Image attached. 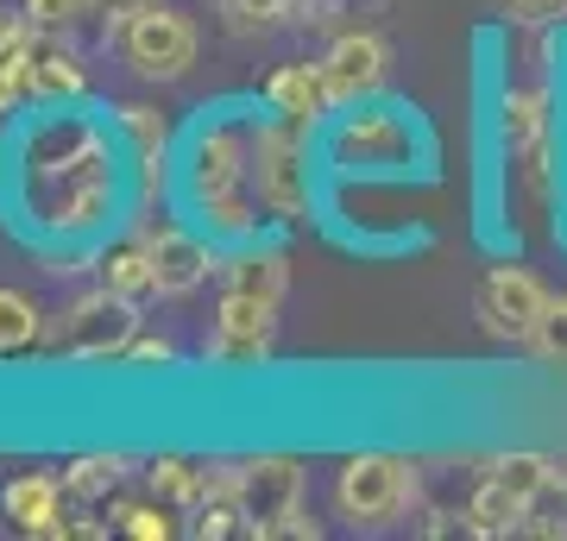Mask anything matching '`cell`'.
<instances>
[{"mask_svg": "<svg viewBox=\"0 0 567 541\" xmlns=\"http://www.w3.org/2000/svg\"><path fill=\"white\" fill-rule=\"evenodd\" d=\"M316 133L284 114H252V196H259L265 221L303 227L316 215Z\"/></svg>", "mask_w": 567, "mask_h": 541, "instance_id": "cell-4", "label": "cell"}, {"mask_svg": "<svg viewBox=\"0 0 567 541\" xmlns=\"http://www.w3.org/2000/svg\"><path fill=\"white\" fill-rule=\"evenodd\" d=\"M32 44H39V32L0 58V121H13V114H25V107L39 101L32 95Z\"/></svg>", "mask_w": 567, "mask_h": 541, "instance_id": "cell-25", "label": "cell"}, {"mask_svg": "<svg viewBox=\"0 0 567 541\" xmlns=\"http://www.w3.org/2000/svg\"><path fill=\"white\" fill-rule=\"evenodd\" d=\"M278 346V302L246 296V290H221L215 302V327L203 341V360L215 372H259Z\"/></svg>", "mask_w": 567, "mask_h": 541, "instance_id": "cell-10", "label": "cell"}, {"mask_svg": "<svg viewBox=\"0 0 567 541\" xmlns=\"http://www.w3.org/2000/svg\"><path fill=\"white\" fill-rule=\"evenodd\" d=\"M505 13L517 25H536V32H543V25H561L567 20V0H505Z\"/></svg>", "mask_w": 567, "mask_h": 541, "instance_id": "cell-31", "label": "cell"}, {"mask_svg": "<svg viewBox=\"0 0 567 541\" xmlns=\"http://www.w3.org/2000/svg\"><path fill=\"white\" fill-rule=\"evenodd\" d=\"M32 346H44V309L25 290L0 283V360H20Z\"/></svg>", "mask_w": 567, "mask_h": 541, "instance_id": "cell-20", "label": "cell"}, {"mask_svg": "<svg viewBox=\"0 0 567 541\" xmlns=\"http://www.w3.org/2000/svg\"><path fill=\"white\" fill-rule=\"evenodd\" d=\"M107 39H114V51L126 58V70L140 82H183L196 70V58H203L196 20L177 13V7H164V0L145 7V13H133V20H121Z\"/></svg>", "mask_w": 567, "mask_h": 541, "instance_id": "cell-9", "label": "cell"}, {"mask_svg": "<svg viewBox=\"0 0 567 541\" xmlns=\"http://www.w3.org/2000/svg\"><path fill=\"white\" fill-rule=\"evenodd\" d=\"M416 498H423V479H416L410 454L360 447L334 466V517L347 529H391L416 510Z\"/></svg>", "mask_w": 567, "mask_h": 541, "instance_id": "cell-6", "label": "cell"}, {"mask_svg": "<svg viewBox=\"0 0 567 541\" xmlns=\"http://www.w3.org/2000/svg\"><path fill=\"white\" fill-rule=\"evenodd\" d=\"M322 76L334 89V101H365V95H385V76H391V44L365 25H347L334 32V44L322 51Z\"/></svg>", "mask_w": 567, "mask_h": 541, "instance_id": "cell-14", "label": "cell"}, {"mask_svg": "<svg viewBox=\"0 0 567 541\" xmlns=\"http://www.w3.org/2000/svg\"><path fill=\"white\" fill-rule=\"evenodd\" d=\"M524 517H529V503L511 485H498L492 472H480V485H473V498L461 510V535H480V541L524 535Z\"/></svg>", "mask_w": 567, "mask_h": 541, "instance_id": "cell-18", "label": "cell"}, {"mask_svg": "<svg viewBox=\"0 0 567 541\" xmlns=\"http://www.w3.org/2000/svg\"><path fill=\"white\" fill-rule=\"evenodd\" d=\"M529 353L543 365H567V296H548L536 334H529Z\"/></svg>", "mask_w": 567, "mask_h": 541, "instance_id": "cell-27", "label": "cell"}, {"mask_svg": "<svg viewBox=\"0 0 567 541\" xmlns=\"http://www.w3.org/2000/svg\"><path fill=\"white\" fill-rule=\"evenodd\" d=\"M145 485H152V498H164L171 510H196V503H203V466L177 460V454H158V460L145 466Z\"/></svg>", "mask_w": 567, "mask_h": 541, "instance_id": "cell-23", "label": "cell"}, {"mask_svg": "<svg viewBox=\"0 0 567 541\" xmlns=\"http://www.w3.org/2000/svg\"><path fill=\"white\" fill-rule=\"evenodd\" d=\"M145 252H152V271H158V296H196L215 271H221V246L208 240L196 221H164V227H140Z\"/></svg>", "mask_w": 567, "mask_h": 541, "instance_id": "cell-12", "label": "cell"}, {"mask_svg": "<svg viewBox=\"0 0 567 541\" xmlns=\"http://www.w3.org/2000/svg\"><path fill=\"white\" fill-rule=\"evenodd\" d=\"M114 114V126H121V139L133 158H145V152H171V121H164L152 101H121V107H107Z\"/></svg>", "mask_w": 567, "mask_h": 541, "instance_id": "cell-24", "label": "cell"}, {"mask_svg": "<svg viewBox=\"0 0 567 541\" xmlns=\"http://www.w3.org/2000/svg\"><path fill=\"white\" fill-rule=\"evenodd\" d=\"M140 208V177L121 126L89 101H32L0 139V221L32 252L95 259L107 233ZM70 271V264H63Z\"/></svg>", "mask_w": 567, "mask_h": 541, "instance_id": "cell-1", "label": "cell"}, {"mask_svg": "<svg viewBox=\"0 0 567 541\" xmlns=\"http://www.w3.org/2000/svg\"><path fill=\"white\" fill-rule=\"evenodd\" d=\"M252 114H259V101L252 107L246 101L203 107L177 145V201L221 252L259 240L265 221L259 196H252Z\"/></svg>", "mask_w": 567, "mask_h": 541, "instance_id": "cell-2", "label": "cell"}, {"mask_svg": "<svg viewBox=\"0 0 567 541\" xmlns=\"http://www.w3.org/2000/svg\"><path fill=\"white\" fill-rule=\"evenodd\" d=\"M543 309H548V290H543L536 271H524V264H492L486 278H480V290H473L480 327L498 334V341H511V346H529Z\"/></svg>", "mask_w": 567, "mask_h": 541, "instance_id": "cell-11", "label": "cell"}, {"mask_svg": "<svg viewBox=\"0 0 567 541\" xmlns=\"http://www.w3.org/2000/svg\"><path fill=\"white\" fill-rule=\"evenodd\" d=\"M20 13L39 25V32H63V39H70V25L89 13V0H20Z\"/></svg>", "mask_w": 567, "mask_h": 541, "instance_id": "cell-29", "label": "cell"}, {"mask_svg": "<svg viewBox=\"0 0 567 541\" xmlns=\"http://www.w3.org/2000/svg\"><path fill=\"white\" fill-rule=\"evenodd\" d=\"M32 95L39 101H89V63L63 32H39L32 44Z\"/></svg>", "mask_w": 567, "mask_h": 541, "instance_id": "cell-17", "label": "cell"}, {"mask_svg": "<svg viewBox=\"0 0 567 541\" xmlns=\"http://www.w3.org/2000/svg\"><path fill=\"white\" fill-rule=\"evenodd\" d=\"M480 472H492L498 485H511L524 503H536L543 498V485H548V472H555V454H536V447H511V454H492Z\"/></svg>", "mask_w": 567, "mask_h": 541, "instance_id": "cell-22", "label": "cell"}, {"mask_svg": "<svg viewBox=\"0 0 567 541\" xmlns=\"http://www.w3.org/2000/svg\"><path fill=\"white\" fill-rule=\"evenodd\" d=\"M259 107L309 126V133H322L341 101H334V89H328V76H322V58H316V63H278V70L265 76V89H259Z\"/></svg>", "mask_w": 567, "mask_h": 541, "instance_id": "cell-15", "label": "cell"}, {"mask_svg": "<svg viewBox=\"0 0 567 541\" xmlns=\"http://www.w3.org/2000/svg\"><path fill=\"white\" fill-rule=\"evenodd\" d=\"M498 145H505L511 170L524 183V201L543 215L561 183V145H555V89L548 82H511L498 101Z\"/></svg>", "mask_w": 567, "mask_h": 541, "instance_id": "cell-5", "label": "cell"}, {"mask_svg": "<svg viewBox=\"0 0 567 541\" xmlns=\"http://www.w3.org/2000/svg\"><path fill=\"white\" fill-rule=\"evenodd\" d=\"M121 365H133V372H171L177 365V346L164 341V334H140V341L126 346Z\"/></svg>", "mask_w": 567, "mask_h": 541, "instance_id": "cell-30", "label": "cell"}, {"mask_svg": "<svg viewBox=\"0 0 567 541\" xmlns=\"http://www.w3.org/2000/svg\"><path fill=\"white\" fill-rule=\"evenodd\" d=\"M221 13L234 32H271L297 13V0H221Z\"/></svg>", "mask_w": 567, "mask_h": 541, "instance_id": "cell-28", "label": "cell"}, {"mask_svg": "<svg viewBox=\"0 0 567 541\" xmlns=\"http://www.w3.org/2000/svg\"><path fill=\"white\" fill-rule=\"evenodd\" d=\"M126 472H133L126 454H76V460L63 466V485H70V498L76 503H102L107 491H121Z\"/></svg>", "mask_w": 567, "mask_h": 541, "instance_id": "cell-21", "label": "cell"}, {"mask_svg": "<svg viewBox=\"0 0 567 541\" xmlns=\"http://www.w3.org/2000/svg\"><path fill=\"white\" fill-rule=\"evenodd\" d=\"M70 485L63 472H20V479L0 485V517L7 529H20L32 541H63L70 535Z\"/></svg>", "mask_w": 567, "mask_h": 541, "instance_id": "cell-13", "label": "cell"}, {"mask_svg": "<svg viewBox=\"0 0 567 541\" xmlns=\"http://www.w3.org/2000/svg\"><path fill=\"white\" fill-rule=\"evenodd\" d=\"M114 522H121V535H133V541H171V535H177V517H171V503H164V498L121 503Z\"/></svg>", "mask_w": 567, "mask_h": 541, "instance_id": "cell-26", "label": "cell"}, {"mask_svg": "<svg viewBox=\"0 0 567 541\" xmlns=\"http://www.w3.org/2000/svg\"><path fill=\"white\" fill-rule=\"evenodd\" d=\"M133 341H140V302L114 296L107 283L82 290L76 302H63L58 315L44 321V353L51 360L107 365V360H126Z\"/></svg>", "mask_w": 567, "mask_h": 541, "instance_id": "cell-7", "label": "cell"}, {"mask_svg": "<svg viewBox=\"0 0 567 541\" xmlns=\"http://www.w3.org/2000/svg\"><path fill=\"white\" fill-rule=\"evenodd\" d=\"M145 7H158V0H89V13H95L107 32H114L121 20H133V13H145Z\"/></svg>", "mask_w": 567, "mask_h": 541, "instance_id": "cell-32", "label": "cell"}, {"mask_svg": "<svg viewBox=\"0 0 567 541\" xmlns=\"http://www.w3.org/2000/svg\"><path fill=\"white\" fill-rule=\"evenodd\" d=\"M316 152H322V170L341 183H404L429 177L435 164L423 114L398 95H365L334 107V121L316 133Z\"/></svg>", "mask_w": 567, "mask_h": 541, "instance_id": "cell-3", "label": "cell"}, {"mask_svg": "<svg viewBox=\"0 0 567 541\" xmlns=\"http://www.w3.org/2000/svg\"><path fill=\"white\" fill-rule=\"evenodd\" d=\"M95 271H102V283L114 290V296H126V302H152L158 296V271H152V252H145L140 233L121 240V246H102Z\"/></svg>", "mask_w": 567, "mask_h": 541, "instance_id": "cell-19", "label": "cell"}, {"mask_svg": "<svg viewBox=\"0 0 567 541\" xmlns=\"http://www.w3.org/2000/svg\"><path fill=\"white\" fill-rule=\"evenodd\" d=\"M221 290H246V296H265V302H284L290 290V259H284V246L259 240L246 246H227L221 252Z\"/></svg>", "mask_w": 567, "mask_h": 541, "instance_id": "cell-16", "label": "cell"}, {"mask_svg": "<svg viewBox=\"0 0 567 541\" xmlns=\"http://www.w3.org/2000/svg\"><path fill=\"white\" fill-rule=\"evenodd\" d=\"M240 510L252 522V541H316L322 535V522L303 517V466L290 454H246Z\"/></svg>", "mask_w": 567, "mask_h": 541, "instance_id": "cell-8", "label": "cell"}, {"mask_svg": "<svg viewBox=\"0 0 567 541\" xmlns=\"http://www.w3.org/2000/svg\"><path fill=\"white\" fill-rule=\"evenodd\" d=\"M32 32H39V25L25 20V13H7V7H0V58H7L13 44H25Z\"/></svg>", "mask_w": 567, "mask_h": 541, "instance_id": "cell-33", "label": "cell"}]
</instances>
